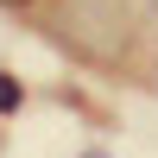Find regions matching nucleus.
I'll return each mask as SVG.
<instances>
[{
	"label": "nucleus",
	"instance_id": "obj_1",
	"mask_svg": "<svg viewBox=\"0 0 158 158\" xmlns=\"http://www.w3.org/2000/svg\"><path fill=\"white\" fill-rule=\"evenodd\" d=\"M19 101H25V89L13 82L6 70H0V114H19Z\"/></svg>",
	"mask_w": 158,
	"mask_h": 158
},
{
	"label": "nucleus",
	"instance_id": "obj_2",
	"mask_svg": "<svg viewBox=\"0 0 158 158\" xmlns=\"http://www.w3.org/2000/svg\"><path fill=\"white\" fill-rule=\"evenodd\" d=\"M0 6H32V0H0Z\"/></svg>",
	"mask_w": 158,
	"mask_h": 158
}]
</instances>
